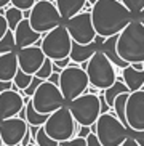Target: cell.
<instances>
[{"label": "cell", "instance_id": "cell-39", "mask_svg": "<svg viewBox=\"0 0 144 146\" xmlns=\"http://www.w3.org/2000/svg\"><path fill=\"white\" fill-rule=\"evenodd\" d=\"M122 146H139V145H138V143H136L135 140H133V138H130V137H128L127 140L123 141V145H122Z\"/></svg>", "mask_w": 144, "mask_h": 146}, {"label": "cell", "instance_id": "cell-11", "mask_svg": "<svg viewBox=\"0 0 144 146\" xmlns=\"http://www.w3.org/2000/svg\"><path fill=\"white\" fill-rule=\"evenodd\" d=\"M64 26L71 35L72 42L79 45H88V43L96 40V31H94L93 21H91V13L90 10H83L77 16L64 21Z\"/></svg>", "mask_w": 144, "mask_h": 146}, {"label": "cell", "instance_id": "cell-13", "mask_svg": "<svg viewBox=\"0 0 144 146\" xmlns=\"http://www.w3.org/2000/svg\"><path fill=\"white\" fill-rule=\"evenodd\" d=\"M29 130V125L21 117L0 120V140L3 146H21L24 135Z\"/></svg>", "mask_w": 144, "mask_h": 146}, {"label": "cell", "instance_id": "cell-18", "mask_svg": "<svg viewBox=\"0 0 144 146\" xmlns=\"http://www.w3.org/2000/svg\"><path fill=\"white\" fill-rule=\"evenodd\" d=\"M18 71H19V66H18L16 52L0 55V80L13 82Z\"/></svg>", "mask_w": 144, "mask_h": 146}, {"label": "cell", "instance_id": "cell-32", "mask_svg": "<svg viewBox=\"0 0 144 146\" xmlns=\"http://www.w3.org/2000/svg\"><path fill=\"white\" fill-rule=\"evenodd\" d=\"M59 145H63V146H87V140H85V138L74 137L72 140L64 141V143H59Z\"/></svg>", "mask_w": 144, "mask_h": 146}, {"label": "cell", "instance_id": "cell-2", "mask_svg": "<svg viewBox=\"0 0 144 146\" xmlns=\"http://www.w3.org/2000/svg\"><path fill=\"white\" fill-rule=\"evenodd\" d=\"M117 55L127 64L144 63V26L136 18L117 35Z\"/></svg>", "mask_w": 144, "mask_h": 146}, {"label": "cell", "instance_id": "cell-17", "mask_svg": "<svg viewBox=\"0 0 144 146\" xmlns=\"http://www.w3.org/2000/svg\"><path fill=\"white\" fill-rule=\"evenodd\" d=\"M96 52H99V43H98V40L88 43V45H79V43L72 42V48H71L69 58H71L72 63L82 64V63H88Z\"/></svg>", "mask_w": 144, "mask_h": 146}, {"label": "cell", "instance_id": "cell-26", "mask_svg": "<svg viewBox=\"0 0 144 146\" xmlns=\"http://www.w3.org/2000/svg\"><path fill=\"white\" fill-rule=\"evenodd\" d=\"M128 95L130 93H123L120 95V96H117V100H115L114 103V114L117 116V119L122 122L125 127H127V119H125V108H127V100H128Z\"/></svg>", "mask_w": 144, "mask_h": 146}, {"label": "cell", "instance_id": "cell-45", "mask_svg": "<svg viewBox=\"0 0 144 146\" xmlns=\"http://www.w3.org/2000/svg\"><path fill=\"white\" fill-rule=\"evenodd\" d=\"M0 146H3V145H2V140H0Z\"/></svg>", "mask_w": 144, "mask_h": 146}, {"label": "cell", "instance_id": "cell-25", "mask_svg": "<svg viewBox=\"0 0 144 146\" xmlns=\"http://www.w3.org/2000/svg\"><path fill=\"white\" fill-rule=\"evenodd\" d=\"M32 79H34V76H29V74L22 72L21 69H19L16 72V76H15V79H13V90L24 92L32 84Z\"/></svg>", "mask_w": 144, "mask_h": 146}, {"label": "cell", "instance_id": "cell-43", "mask_svg": "<svg viewBox=\"0 0 144 146\" xmlns=\"http://www.w3.org/2000/svg\"><path fill=\"white\" fill-rule=\"evenodd\" d=\"M27 146H37V145H35V143H29Z\"/></svg>", "mask_w": 144, "mask_h": 146}, {"label": "cell", "instance_id": "cell-7", "mask_svg": "<svg viewBox=\"0 0 144 146\" xmlns=\"http://www.w3.org/2000/svg\"><path fill=\"white\" fill-rule=\"evenodd\" d=\"M30 103L35 111L42 116H50L55 111L67 106L66 100L63 98L59 92L58 84H53L50 80H43L37 87V90L34 92L32 98H30Z\"/></svg>", "mask_w": 144, "mask_h": 146}, {"label": "cell", "instance_id": "cell-37", "mask_svg": "<svg viewBox=\"0 0 144 146\" xmlns=\"http://www.w3.org/2000/svg\"><path fill=\"white\" fill-rule=\"evenodd\" d=\"M87 146H101L94 133H90L88 135V138H87Z\"/></svg>", "mask_w": 144, "mask_h": 146}, {"label": "cell", "instance_id": "cell-34", "mask_svg": "<svg viewBox=\"0 0 144 146\" xmlns=\"http://www.w3.org/2000/svg\"><path fill=\"white\" fill-rule=\"evenodd\" d=\"M91 133V127H80L79 125V130H77V133H75V137H79V138H88V135Z\"/></svg>", "mask_w": 144, "mask_h": 146}, {"label": "cell", "instance_id": "cell-8", "mask_svg": "<svg viewBox=\"0 0 144 146\" xmlns=\"http://www.w3.org/2000/svg\"><path fill=\"white\" fill-rule=\"evenodd\" d=\"M40 48L45 53V56L51 61L69 58L72 48V39L66 26L61 24V26L55 27L53 31L43 34L42 40H40Z\"/></svg>", "mask_w": 144, "mask_h": 146}, {"label": "cell", "instance_id": "cell-20", "mask_svg": "<svg viewBox=\"0 0 144 146\" xmlns=\"http://www.w3.org/2000/svg\"><path fill=\"white\" fill-rule=\"evenodd\" d=\"M122 80L128 87L130 93L138 92L144 87V71H136L131 64L122 69Z\"/></svg>", "mask_w": 144, "mask_h": 146}, {"label": "cell", "instance_id": "cell-14", "mask_svg": "<svg viewBox=\"0 0 144 146\" xmlns=\"http://www.w3.org/2000/svg\"><path fill=\"white\" fill-rule=\"evenodd\" d=\"M16 56H18V66H19V69H21L22 72L29 74V76H34L38 69L42 68L45 60H47V56L42 52L40 45H34V47L18 50Z\"/></svg>", "mask_w": 144, "mask_h": 146}, {"label": "cell", "instance_id": "cell-21", "mask_svg": "<svg viewBox=\"0 0 144 146\" xmlns=\"http://www.w3.org/2000/svg\"><path fill=\"white\" fill-rule=\"evenodd\" d=\"M99 50H101L104 55H106V58L112 63L114 66H117V68L120 69H125L127 64L125 61H122L119 58V55H117V35H114V37H109V39H102V43L101 47H99Z\"/></svg>", "mask_w": 144, "mask_h": 146}, {"label": "cell", "instance_id": "cell-3", "mask_svg": "<svg viewBox=\"0 0 144 146\" xmlns=\"http://www.w3.org/2000/svg\"><path fill=\"white\" fill-rule=\"evenodd\" d=\"M94 135L101 146H122L128 138V129L112 112H102L94 124Z\"/></svg>", "mask_w": 144, "mask_h": 146}, {"label": "cell", "instance_id": "cell-19", "mask_svg": "<svg viewBox=\"0 0 144 146\" xmlns=\"http://www.w3.org/2000/svg\"><path fill=\"white\" fill-rule=\"evenodd\" d=\"M55 5L63 21H67L83 11V8L87 7V0H55Z\"/></svg>", "mask_w": 144, "mask_h": 146}, {"label": "cell", "instance_id": "cell-27", "mask_svg": "<svg viewBox=\"0 0 144 146\" xmlns=\"http://www.w3.org/2000/svg\"><path fill=\"white\" fill-rule=\"evenodd\" d=\"M15 34L8 29V32L3 35V39L0 40V55H5V53H11L15 52Z\"/></svg>", "mask_w": 144, "mask_h": 146}, {"label": "cell", "instance_id": "cell-41", "mask_svg": "<svg viewBox=\"0 0 144 146\" xmlns=\"http://www.w3.org/2000/svg\"><path fill=\"white\" fill-rule=\"evenodd\" d=\"M136 19H138V21H139L141 24H143V26H144V10H143V11H141L139 15H138V18H136Z\"/></svg>", "mask_w": 144, "mask_h": 146}, {"label": "cell", "instance_id": "cell-35", "mask_svg": "<svg viewBox=\"0 0 144 146\" xmlns=\"http://www.w3.org/2000/svg\"><path fill=\"white\" fill-rule=\"evenodd\" d=\"M8 32V23H7V19H5V16H2L0 15V40L3 39V35Z\"/></svg>", "mask_w": 144, "mask_h": 146}, {"label": "cell", "instance_id": "cell-44", "mask_svg": "<svg viewBox=\"0 0 144 146\" xmlns=\"http://www.w3.org/2000/svg\"><path fill=\"white\" fill-rule=\"evenodd\" d=\"M45 2H51V3H55V0H45Z\"/></svg>", "mask_w": 144, "mask_h": 146}, {"label": "cell", "instance_id": "cell-46", "mask_svg": "<svg viewBox=\"0 0 144 146\" xmlns=\"http://www.w3.org/2000/svg\"><path fill=\"white\" fill-rule=\"evenodd\" d=\"M143 71H144V63H143Z\"/></svg>", "mask_w": 144, "mask_h": 146}, {"label": "cell", "instance_id": "cell-10", "mask_svg": "<svg viewBox=\"0 0 144 146\" xmlns=\"http://www.w3.org/2000/svg\"><path fill=\"white\" fill-rule=\"evenodd\" d=\"M29 23L32 29L42 35L53 31L55 27L64 24L56 5L51 3V2H45V0H38L32 7L29 15Z\"/></svg>", "mask_w": 144, "mask_h": 146}, {"label": "cell", "instance_id": "cell-30", "mask_svg": "<svg viewBox=\"0 0 144 146\" xmlns=\"http://www.w3.org/2000/svg\"><path fill=\"white\" fill-rule=\"evenodd\" d=\"M35 145L37 146H59V143L55 141V140H51L47 135V132L43 130V127H40L37 135H35Z\"/></svg>", "mask_w": 144, "mask_h": 146}, {"label": "cell", "instance_id": "cell-23", "mask_svg": "<svg viewBox=\"0 0 144 146\" xmlns=\"http://www.w3.org/2000/svg\"><path fill=\"white\" fill-rule=\"evenodd\" d=\"M123 93H130V90H128V87L123 84L122 79L117 77V80L114 82V85L102 92V98H104L106 104L110 109H114V103H115V100H117V96H120V95H123Z\"/></svg>", "mask_w": 144, "mask_h": 146}, {"label": "cell", "instance_id": "cell-24", "mask_svg": "<svg viewBox=\"0 0 144 146\" xmlns=\"http://www.w3.org/2000/svg\"><path fill=\"white\" fill-rule=\"evenodd\" d=\"M5 19L8 23V29L11 31V32H15V29H16L18 24L24 19V16H22L21 10L15 8V7H10V8L5 10Z\"/></svg>", "mask_w": 144, "mask_h": 146}, {"label": "cell", "instance_id": "cell-15", "mask_svg": "<svg viewBox=\"0 0 144 146\" xmlns=\"http://www.w3.org/2000/svg\"><path fill=\"white\" fill-rule=\"evenodd\" d=\"M26 96H22L21 92L8 90L0 93V120H7L18 117L24 109Z\"/></svg>", "mask_w": 144, "mask_h": 146}, {"label": "cell", "instance_id": "cell-1", "mask_svg": "<svg viewBox=\"0 0 144 146\" xmlns=\"http://www.w3.org/2000/svg\"><path fill=\"white\" fill-rule=\"evenodd\" d=\"M90 13L96 35L101 39L119 35L135 19L120 0H98Z\"/></svg>", "mask_w": 144, "mask_h": 146}, {"label": "cell", "instance_id": "cell-29", "mask_svg": "<svg viewBox=\"0 0 144 146\" xmlns=\"http://www.w3.org/2000/svg\"><path fill=\"white\" fill-rule=\"evenodd\" d=\"M120 2L127 7V10L135 18H138V15L144 10V0H120Z\"/></svg>", "mask_w": 144, "mask_h": 146}, {"label": "cell", "instance_id": "cell-9", "mask_svg": "<svg viewBox=\"0 0 144 146\" xmlns=\"http://www.w3.org/2000/svg\"><path fill=\"white\" fill-rule=\"evenodd\" d=\"M67 108L75 124L80 127H91L96 124L98 117L101 116V101L98 95L85 93L67 103Z\"/></svg>", "mask_w": 144, "mask_h": 146}, {"label": "cell", "instance_id": "cell-40", "mask_svg": "<svg viewBox=\"0 0 144 146\" xmlns=\"http://www.w3.org/2000/svg\"><path fill=\"white\" fill-rule=\"evenodd\" d=\"M8 5H11V0H0V10L7 8Z\"/></svg>", "mask_w": 144, "mask_h": 146}, {"label": "cell", "instance_id": "cell-4", "mask_svg": "<svg viewBox=\"0 0 144 146\" xmlns=\"http://www.w3.org/2000/svg\"><path fill=\"white\" fill-rule=\"evenodd\" d=\"M58 87H59V92L63 95V98L66 100V103L77 100L79 96L87 93L90 87L87 71H83L75 63H72L71 66H67L59 72Z\"/></svg>", "mask_w": 144, "mask_h": 146}, {"label": "cell", "instance_id": "cell-36", "mask_svg": "<svg viewBox=\"0 0 144 146\" xmlns=\"http://www.w3.org/2000/svg\"><path fill=\"white\" fill-rule=\"evenodd\" d=\"M53 64L55 66H58V68L63 71V69H66L67 66H71L72 64V61H71V58H64V60H58V61H53Z\"/></svg>", "mask_w": 144, "mask_h": 146}, {"label": "cell", "instance_id": "cell-31", "mask_svg": "<svg viewBox=\"0 0 144 146\" xmlns=\"http://www.w3.org/2000/svg\"><path fill=\"white\" fill-rule=\"evenodd\" d=\"M37 2L38 0H11V7L21 10V11H30Z\"/></svg>", "mask_w": 144, "mask_h": 146}, {"label": "cell", "instance_id": "cell-12", "mask_svg": "<svg viewBox=\"0 0 144 146\" xmlns=\"http://www.w3.org/2000/svg\"><path fill=\"white\" fill-rule=\"evenodd\" d=\"M127 129L133 132H144V90L131 92L125 108Z\"/></svg>", "mask_w": 144, "mask_h": 146}, {"label": "cell", "instance_id": "cell-42", "mask_svg": "<svg viewBox=\"0 0 144 146\" xmlns=\"http://www.w3.org/2000/svg\"><path fill=\"white\" fill-rule=\"evenodd\" d=\"M96 2H98V0H87V7H88V8L91 10V7H93V5L96 3Z\"/></svg>", "mask_w": 144, "mask_h": 146}, {"label": "cell", "instance_id": "cell-6", "mask_svg": "<svg viewBox=\"0 0 144 146\" xmlns=\"http://www.w3.org/2000/svg\"><path fill=\"white\" fill-rule=\"evenodd\" d=\"M42 127L47 132L48 137L58 143H64V141L72 140L75 137L77 130H79V125L75 124V120H74L67 106H64L61 109H58V111H55L53 114H50L47 122Z\"/></svg>", "mask_w": 144, "mask_h": 146}, {"label": "cell", "instance_id": "cell-28", "mask_svg": "<svg viewBox=\"0 0 144 146\" xmlns=\"http://www.w3.org/2000/svg\"><path fill=\"white\" fill-rule=\"evenodd\" d=\"M53 76V61L51 60H45V63L42 64V68L38 69L34 74V77L40 79V80H50V77Z\"/></svg>", "mask_w": 144, "mask_h": 146}, {"label": "cell", "instance_id": "cell-33", "mask_svg": "<svg viewBox=\"0 0 144 146\" xmlns=\"http://www.w3.org/2000/svg\"><path fill=\"white\" fill-rule=\"evenodd\" d=\"M128 137L133 138L139 146H144V132H133V130H128Z\"/></svg>", "mask_w": 144, "mask_h": 146}, {"label": "cell", "instance_id": "cell-38", "mask_svg": "<svg viewBox=\"0 0 144 146\" xmlns=\"http://www.w3.org/2000/svg\"><path fill=\"white\" fill-rule=\"evenodd\" d=\"M8 90H13V82H2L0 80V93L8 92Z\"/></svg>", "mask_w": 144, "mask_h": 146}, {"label": "cell", "instance_id": "cell-5", "mask_svg": "<svg viewBox=\"0 0 144 146\" xmlns=\"http://www.w3.org/2000/svg\"><path fill=\"white\" fill-rule=\"evenodd\" d=\"M87 76H88L90 87L96 90H107L117 80L115 66L106 58V55L99 50L93 55V58L87 63Z\"/></svg>", "mask_w": 144, "mask_h": 146}, {"label": "cell", "instance_id": "cell-22", "mask_svg": "<svg viewBox=\"0 0 144 146\" xmlns=\"http://www.w3.org/2000/svg\"><path fill=\"white\" fill-rule=\"evenodd\" d=\"M24 101H26V106H24V109L21 111V114H19L18 117L24 119L29 127H37V129H38V127H42V125L47 122L48 116H42V114H38V112L34 109L32 103H30V98L26 96Z\"/></svg>", "mask_w": 144, "mask_h": 146}, {"label": "cell", "instance_id": "cell-16", "mask_svg": "<svg viewBox=\"0 0 144 146\" xmlns=\"http://www.w3.org/2000/svg\"><path fill=\"white\" fill-rule=\"evenodd\" d=\"M15 45H16L18 50H22V48H27V47H34V45H40V40H42L43 35L35 32L30 26L29 19H22L18 27L15 29Z\"/></svg>", "mask_w": 144, "mask_h": 146}]
</instances>
